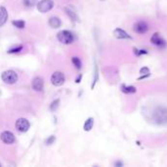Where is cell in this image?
I'll list each match as a JSON object with an SVG mask.
<instances>
[{
  "label": "cell",
  "mask_w": 167,
  "mask_h": 167,
  "mask_svg": "<svg viewBox=\"0 0 167 167\" xmlns=\"http://www.w3.org/2000/svg\"><path fill=\"white\" fill-rule=\"evenodd\" d=\"M94 126V118L93 117H88L86 119V121L84 122V125H83V129H84V131L86 132H89L92 130Z\"/></svg>",
  "instance_id": "cell-16"
},
{
  "label": "cell",
  "mask_w": 167,
  "mask_h": 167,
  "mask_svg": "<svg viewBox=\"0 0 167 167\" xmlns=\"http://www.w3.org/2000/svg\"><path fill=\"white\" fill-rule=\"evenodd\" d=\"M71 62H72V64H74V66L75 67V69H80L82 68V63H81L80 59H79L78 57H72Z\"/></svg>",
  "instance_id": "cell-18"
},
{
  "label": "cell",
  "mask_w": 167,
  "mask_h": 167,
  "mask_svg": "<svg viewBox=\"0 0 167 167\" xmlns=\"http://www.w3.org/2000/svg\"><path fill=\"white\" fill-rule=\"evenodd\" d=\"M54 5L55 3L53 0H40L36 4V7H37V10L40 13L44 14L52 10L54 8Z\"/></svg>",
  "instance_id": "cell-5"
},
{
  "label": "cell",
  "mask_w": 167,
  "mask_h": 167,
  "mask_svg": "<svg viewBox=\"0 0 167 167\" xmlns=\"http://www.w3.org/2000/svg\"><path fill=\"white\" fill-rule=\"evenodd\" d=\"M24 49V46L21 45V44H19V45H17V46H15V47H12V48H10L8 51H7V53L8 54H15V53H19V52H21V50Z\"/></svg>",
  "instance_id": "cell-19"
},
{
  "label": "cell",
  "mask_w": 167,
  "mask_h": 167,
  "mask_svg": "<svg viewBox=\"0 0 167 167\" xmlns=\"http://www.w3.org/2000/svg\"><path fill=\"white\" fill-rule=\"evenodd\" d=\"M48 25L52 28H59L62 26V21L58 17H51L48 21Z\"/></svg>",
  "instance_id": "cell-13"
},
{
  "label": "cell",
  "mask_w": 167,
  "mask_h": 167,
  "mask_svg": "<svg viewBox=\"0 0 167 167\" xmlns=\"http://www.w3.org/2000/svg\"><path fill=\"white\" fill-rule=\"evenodd\" d=\"M121 91L124 94H135L137 92V88L133 85H125L122 84L120 87Z\"/></svg>",
  "instance_id": "cell-14"
},
{
  "label": "cell",
  "mask_w": 167,
  "mask_h": 167,
  "mask_svg": "<svg viewBox=\"0 0 167 167\" xmlns=\"http://www.w3.org/2000/svg\"><path fill=\"white\" fill-rule=\"evenodd\" d=\"M24 5L28 7V8H31V7H34L37 4L38 0H24Z\"/></svg>",
  "instance_id": "cell-22"
},
{
  "label": "cell",
  "mask_w": 167,
  "mask_h": 167,
  "mask_svg": "<svg viewBox=\"0 0 167 167\" xmlns=\"http://www.w3.org/2000/svg\"><path fill=\"white\" fill-rule=\"evenodd\" d=\"M150 43L157 46V47H159V48H164L166 46L165 40L162 38L160 33H158V32H155V33L152 34V36L150 37Z\"/></svg>",
  "instance_id": "cell-7"
},
{
  "label": "cell",
  "mask_w": 167,
  "mask_h": 167,
  "mask_svg": "<svg viewBox=\"0 0 167 167\" xmlns=\"http://www.w3.org/2000/svg\"><path fill=\"white\" fill-rule=\"evenodd\" d=\"M0 166H1V163H0Z\"/></svg>",
  "instance_id": "cell-27"
},
{
  "label": "cell",
  "mask_w": 167,
  "mask_h": 167,
  "mask_svg": "<svg viewBox=\"0 0 167 167\" xmlns=\"http://www.w3.org/2000/svg\"><path fill=\"white\" fill-rule=\"evenodd\" d=\"M60 107V99H56L54 100L50 105V111L51 112H56Z\"/></svg>",
  "instance_id": "cell-20"
},
{
  "label": "cell",
  "mask_w": 167,
  "mask_h": 167,
  "mask_svg": "<svg viewBox=\"0 0 167 167\" xmlns=\"http://www.w3.org/2000/svg\"><path fill=\"white\" fill-rule=\"evenodd\" d=\"M0 139L6 145H12L16 142V137L11 131H3L0 135Z\"/></svg>",
  "instance_id": "cell-8"
},
{
  "label": "cell",
  "mask_w": 167,
  "mask_h": 167,
  "mask_svg": "<svg viewBox=\"0 0 167 167\" xmlns=\"http://www.w3.org/2000/svg\"><path fill=\"white\" fill-rule=\"evenodd\" d=\"M50 81L52 83V85L56 87H60L64 83V81H66V76H64V72L58 70V71L53 72V74L51 75Z\"/></svg>",
  "instance_id": "cell-4"
},
{
  "label": "cell",
  "mask_w": 167,
  "mask_h": 167,
  "mask_svg": "<svg viewBox=\"0 0 167 167\" xmlns=\"http://www.w3.org/2000/svg\"><path fill=\"white\" fill-rule=\"evenodd\" d=\"M81 79H82V74H79L76 79H75V83H80L81 82Z\"/></svg>",
  "instance_id": "cell-25"
},
{
  "label": "cell",
  "mask_w": 167,
  "mask_h": 167,
  "mask_svg": "<svg viewBox=\"0 0 167 167\" xmlns=\"http://www.w3.org/2000/svg\"><path fill=\"white\" fill-rule=\"evenodd\" d=\"M114 165H115V166H122V165H123V163H122L120 160H118V161H117V162L114 163Z\"/></svg>",
  "instance_id": "cell-26"
},
{
  "label": "cell",
  "mask_w": 167,
  "mask_h": 167,
  "mask_svg": "<svg viewBox=\"0 0 167 167\" xmlns=\"http://www.w3.org/2000/svg\"><path fill=\"white\" fill-rule=\"evenodd\" d=\"M7 20H8V11L6 7L0 6V27L7 23Z\"/></svg>",
  "instance_id": "cell-12"
},
{
  "label": "cell",
  "mask_w": 167,
  "mask_h": 167,
  "mask_svg": "<svg viewBox=\"0 0 167 167\" xmlns=\"http://www.w3.org/2000/svg\"><path fill=\"white\" fill-rule=\"evenodd\" d=\"M16 128L19 132L21 133H26L27 132L28 130L31 128V122L28 121L26 118H19L17 121H16Z\"/></svg>",
  "instance_id": "cell-6"
},
{
  "label": "cell",
  "mask_w": 167,
  "mask_h": 167,
  "mask_svg": "<svg viewBox=\"0 0 167 167\" xmlns=\"http://www.w3.org/2000/svg\"><path fill=\"white\" fill-rule=\"evenodd\" d=\"M99 79V71H98V66L95 64V74H94V79H93V83L91 85V89H94V87H95L97 81Z\"/></svg>",
  "instance_id": "cell-21"
},
{
  "label": "cell",
  "mask_w": 167,
  "mask_h": 167,
  "mask_svg": "<svg viewBox=\"0 0 167 167\" xmlns=\"http://www.w3.org/2000/svg\"><path fill=\"white\" fill-rule=\"evenodd\" d=\"M140 74L143 75V74H150V69L148 67H144L140 69Z\"/></svg>",
  "instance_id": "cell-24"
},
{
  "label": "cell",
  "mask_w": 167,
  "mask_h": 167,
  "mask_svg": "<svg viewBox=\"0 0 167 167\" xmlns=\"http://www.w3.org/2000/svg\"><path fill=\"white\" fill-rule=\"evenodd\" d=\"M32 89L36 92H42L44 89V81L40 76H36L32 79L31 82Z\"/></svg>",
  "instance_id": "cell-10"
},
{
  "label": "cell",
  "mask_w": 167,
  "mask_h": 167,
  "mask_svg": "<svg viewBox=\"0 0 167 167\" xmlns=\"http://www.w3.org/2000/svg\"><path fill=\"white\" fill-rule=\"evenodd\" d=\"M1 79L4 83L9 84V85H13L18 81L19 76H18V74L15 70L8 69V70L3 71L1 74Z\"/></svg>",
  "instance_id": "cell-3"
},
{
  "label": "cell",
  "mask_w": 167,
  "mask_h": 167,
  "mask_svg": "<svg viewBox=\"0 0 167 167\" xmlns=\"http://www.w3.org/2000/svg\"><path fill=\"white\" fill-rule=\"evenodd\" d=\"M57 39L59 40V42H61L62 44L69 45L74 41V35L71 31L64 30V31H60L57 33Z\"/></svg>",
  "instance_id": "cell-2"
},
{
  "label": "cell",
  "mask_w": 167,
  "mask_h": 167,
  "mask_svg": "<svg viewBox=\"0 0 167 167\" xmlns=\"http://www.w3.org/2000/svg\"><path fill=\"white\" fill-rule=\"evenodd\" d=\"M64 12H66L67 15L74 21H79V17L77 16V14L75 13V11H74L72 9H70L69 7H64Z\"/></svg>",
  "instance_id": "cell-15"
},
{
  "label": "cell",
  "mask_w": 167,
  "mask_h": 167,
  "mask_svg": "<svg viewBox=\"0 0 167 167\" xmlns=\"http://www.w3.org/2000/svg\"><path fill=\"white\" fill-rule=\"evenodd\" d=\"M152 120L157 125H167V108L157 107L152 112Z\"/></svg>",
  "instance_id": "cell-1"
},
{
  "label": "cell",
  "mask_w": 167,
  "mask_h": 167,
  "mask_svg": "<svg viewBox=\"0 0 167 167\" xmlns=\"http://www.w3.org/2000/svg\"><path fill=\"white\" fill-rule=\"evenodd\" d=\"M133 31L139 34H144V33L148 32L149 25L146 23V21H137V23H135L133 26Z\"/></svg>",
  "instance_id": "cell-9"
},
{
  "label": "cell",
  "mask_w": 167,
  "mask_h": 167,
  "mask_svg": "<svg viewBox=\"0 0 167 167\" xmlns=\"http://www.w3.org/2000/svg\"><path fill=\"white\" fill-rule=\"evenodd\" d=\"M113 35L115 38L117 39H132V37L130 36L124 30H122V28H115L113 31Z\"/></svg>",
  "instance_id": "cell-11"
},
{
  "label": "cell",
  "mask_w": 167,
  "mask_h": 167,
  "mask_svg": "<svg viewBox=\"0 0 167 167\" xmlns=\"http://www.w3.org/2000/svg\"><path fill=\"white\" fill-rule=\"evenodd\" d=\"M12 25L17 27V28H20V30H23L26 26V21H23V20H17V21H12Z\"/></svg>",
  "instance_id": "cell-17"
},
{
  "label": "cell",
  "mask_w": 167,
  "mask_h": 167,
  "mask_svg": "<svg viewBox=\"0 0 167 167\" xmlns=\"http://www.w3.org/2000/svg\"><path fill=\"white\" fill-rule=\"evenodd\" d=\"M55 141H56V136L55 135H51V136H49L47 139L45 140V144L47 145V146H50V145L54 144Z\"/></svg>",
  "instance_id": "cell-23"
}]
</instances>
